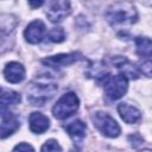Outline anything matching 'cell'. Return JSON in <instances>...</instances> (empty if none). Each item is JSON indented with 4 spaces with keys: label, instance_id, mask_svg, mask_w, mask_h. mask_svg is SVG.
I'll use <instances>...</instances> for the list:
<instances>
[{
    "label": "cell",
    "instance_id": "obj_1",
    "mask_svg": "<svg viewBox=\"0 0 152 152\" xmlns=\"http://www.w3.org/2000/svg\"><path fill=\"white\" fill-rule=\"evenodd\" d=\"M104 17L112 26L131 25L137 21L138 12H137L135 6L132 2L118 1V2L112 4L107 8Z\"/></svg>",
    "mask_w": 152,
    "mask_h": 152
},
{
    "label": "cell",
    "instance_id": "obj_2",
    "mask_svg": "<svg viewBox=\"0 0 152 152\" xmlns=\"http://www.w3.org/2000/svg\"><path fill=\"white\" fill-rule=\"evenodd\" d=\"M57 84L48 78H37L27 87V101L33 106H43L57 91Z\"/></svg>",
    "mask_w": 152,
    "mask_h": 152
},
{
    "label": "cell",
    "instance_id": "obj_3",
    "mask_svg": "<svg viewBox=\"0 0 152 152\" xmlns=\"http://www.w3.org/2000/svg\"><path fill=\"white\" fill-rule=\"evenodd\" d=\"M104 89L106 95L110 100H118L124 94H126L128 88V80L122 75H110L106 74L101 80H99Z\"/></svg>",
    "mask_w": 152,
    "mask_h": 152
},
{
    "label": "cell",
    "instance_id": "obj_4",
    "mask_svg": "<svg viewBox=\"0 0 152 152\" xmlns=\"http://www.w3.org/2000/svg\"><path fill=\"white\" fill-rule=\"evenodd\" d=\"M78 106L80 100L77 95L74 93H66L62 97H59V100L55 103L52 108V114L56 119L63 120L72 115L78 109Z\"/></svg>",
    "mask_w": 152,
    "mask_h": 152
},
{
    "label": "cell",
    "instance_id": "obj_5",
    "mask_svg": "<svg viewBox=\"0 0 152 152\" xmlns=\"http://www.w3.org/2000/svg\"><path fill=\"white\" fill-rule=\"evenodd\" d=\"M91 121L94 124V126L106 137L109 138H116L121 129L120 126L118 125V122L108 114L104 112H95L91 115Z\"/></svg>",
    "mask_w": 152,
    "mask_h": 152
},
{
    "label": "cell",
    "instance_id": "obj_6",
    "mask_svg": "<svg viewBox=\"0 0 152 152\" xmlns=\"http://www.w3.org/2000/svg\"><path fill=\"white\" fill-rule=\"evenodd\" d=\"M71 12L70 2L64 0L52 1L49 4V7L46 10V15L52 23H59L65 17H68Z\"/></svg>",
    "mask_w": 152,
    "mask_h": 152
},
{
    "label": "cell",
    "instance_id": "obj_7",
    "mask_svg": "<svg viewBox=\"0 0 152 152\" xmlns=\"http://www.w3.org/2000/svg\"><path fill=\"white\" fill-rule=\"evenodd\" d=\"M45 33H46V30H45L44 23L42 20H33L26 26L24 31V37L26 42L31 44H38L43 40Z\"/></svg>",
    "mask_w": 152,
    "mask_h": 152
},
{
    "label": "cell",
    "instance_id": "obj_8",
    "mask_svg": "<svg viewBox=\"0 0 152 152\" xmlns=\"http://www.w3.org/2000/svg\"><path fill=\"white\" fill-rule=\"evenodd\" d=\"M81 58V53L78 52H70V53H59L55 56H50L48 58H44L42 62L43 64L51 66V68H59V66H65L69 64H72L77 62Z\"/></svg>",
    "mask_w": 152,
    "mask_h": 152
},
{
    "label": "cell",
    "instance_id": "obj_9",
    "mask_svg": "<svg viewBox=\"0 0 152 152\" xmlns=\"http://www.w3.org/2000/svg\"><path fill=\"white\" fill-rule=\"evenodd\" d=\"M113 64L119 69L120 75H122L124 77H126L127 80H137L140 75V71L138 69V66H135L133 63H131L127 58L121 57V56H116L113 58Z\"/></svg>",
    "mask_w": 152,
    "mask_h": 152
},
{
    "label": "cell",
    "instance_id": "obj_10",
    "mask_svg": "<svg viewBox=\"0 0 152 152\" xmlns=\"http://www.w3.org/2000/svg\"><path fill=\"white\" fill-rule=\"evenodd\" d=\"M4 76L10 83H19L25 78V68L18 62H10L4 69Z\"/></svg>",
    "mask_w": 152,
    "mask_h": 152
},
{
    "label": "cell",
    "instance_id": "obj_11",
    "mask_svg": "<svg viewBox=\"0 0 152 152\" xmlns=\"http://www.w3.org/2000/svg\"><path fill=\"white\" fill-rule=\"evenodd\" d=\"M20 102V95L13 90L0 89V115L8 113L10 107L15 106Z\"/></svg>",
    "mask_w": 152,
    "mask_h": 152
},
{
    "label": "cell",
    "instance_id": "obj_12",
    "mask_svg": "<svg viewBox=\"0 0 152 152\" xmlns=\"http://www.w3.org/2000/svg\"><path fill=\"white\" fill-rule=\"evenodd\" d=\"M19 128V120L14 114L7 113L2 115V121L0 124V138H7L13 134Z\"/></svg>",
    "mask_w": 152,
    "mask_h": 152
},
{
    "label": "cell",
    "instance_id": "obj_13",
    "mask_svg": "<svg viewBox=\"0 0 152 152\" xmlns=\"http://www.w3.org/2000/svg\"><path fill=\"white\" fill-rule=\"evenodd\" d=\"M28 125H30V129L33 133L40 134V133H44L49 128L50 121L48 116H45L44 114L39 112H33L28 118Z\"/></svg>",
    "mask_w": 152,
    "mask_h": 152
},
{
    "label": "cell",
    "instance_id": "obj_14",
    "mask_svg": "<svg viewBox=\"0 0 152 152\" xmlns=\"http://www.w3.org/2000/svg\"><path fill=\"white\" fill-rule=\"evenodd\" d=\"M118 112L121 116V119L127 124H135L141 118V112L128 103H120L118 106Z\"/></svg>",
    "mask_w": 152,
    "mask_h": 152
},
{
    "label": "cell",
    "instance_id": "obj_15",
    "mask_svg": "<svg viewBox=\"0 0 152 152\" xmlns=\"http://www.w3.org/2000/svg\"><path fill=\"white\" fill-rule=\"evenodd\" d=\"M65 129L68 132V134L71 137V139L75 142H80L83 140V138L86 137V131H87V126L83 121L81 120H74L70 124H68L65 126Z\"/></svg>",
    "mask_w": 152,
    "mask_h": 152
},
{
    "label": "cell",
    "instance_id": "obj_16",
    "mask_svg": "<svg viewBox=\"0 0 152 152\" xmlns=\"http://www.w3.org/2000/svg\"><path fill=\"white\" fill-rule=\"evenodd\" d=\"M135 49H137V53L139 56L145 57V58H150L151 51H152L151 39L147 37H138L135 39Z\"/></svg>",
    "mask_w": 152,
    "mask_h": 152
},
{
    "label": "cell",
    "instance_id": "obj_17",
    "mask_svg": "<svg viewBox=\"0 0 152 152\" xmlns=\"http://www.w3.org/2000/svg\"><path fill=\"white\" fill-rule=\"evenodd\" d=\"M48 37L53 43H62L65 39V32L61 27H53L49 31Z\"/></svg>",
    "mask_w": 152,
    "mask_h": 152
},
{
    "label": "cell",
    "instance_id": "obj_18",
    "mask_svg": "<svg viewBox=\"0 0 152 152\" xmlns=\"http://www.w3.org/2000/svg\"><path fill=\"white\" fill-rule=\"evenodd\" d=\"M40 152H63V150L56 140L50 139V140L44 142V145L42 146Z\"/></svg>",
    "mask_w": 152,
    "mask_h": 152
},
{
    "label": "cell",
    "instance_id": "obj_19",
    "mask_svg": "<svg viewBox=\"0 0 152 152\" xmlns=\"http://www.w3.org/2000/svg\"><path fill=\"white\" fill-rule=\"evenodd\" d=\"M12 152H34L33 147L30 145V144H26V142H20L18 144Z\"/></svg>",
    "mask_w": 152,
    "mask_h": 152
},
{
    "label": "cell",
    "instance_id": "obj_20",
    "mask_svg": "<svg viewBox=\"0 0 152 152\" xmlns=\"http://www.w3.org/2000/svg\"><path fill=\"white\" fill-rule=\"evenodd\" d=\"M151 69H152L151 59L146 58L145 61H142V63H141V71H142V74L146 75L147 77H151Z\"/></svg>",
    "mask_w": 152,
    "mask_h": 152
},
{
    "label": "cell",
    "instance_id": "obj_21",
    "mask_svg": "<svg viewBox=\"0 0 152 152\" xmlns=\"http://www.w3.org/2000/svg\"><path fill=\"white\" fill-rule=\"evenodd\" d=\"M28 5H31L32 7H39L43 5V1H28Z\"/></svg>",
    "mask_w": 152,
    "mask_h": 152
},
{
    "label": "cell",
    "instance_id": "obj_22",
    "mask_svg": "<svg viewBox=\"0 0 152 152\" xmlns=\"http://www.w3.org/2000/svg\"><path fill=\"white\" fill-rule=\"evenodd\" d=\"M140 152H151L150 150H142V151H140Z\"/></svg>",
    "mask_w": 152,
    "mask_h": 152
}]
</instances>
